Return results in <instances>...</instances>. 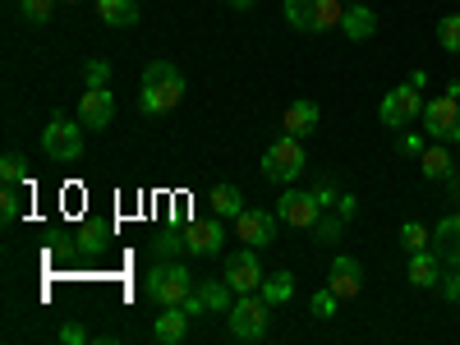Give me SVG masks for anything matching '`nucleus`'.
<instances>
[{"label":"nucleus","instance_id":"nucleus-1","mask_svg":"<svg viewBox=\"0 0 460 345\" xmlns=\"http://www.w3.org/2000/svg\"><path fill=\"white\" fill-rule=\"evenodd\" d=\"M184 102V74L171 60H152L143 69V84H138V106L147 115H166Z\"/></svg>","mask_w":460,"mask_h":345},{"label":"nucleus","instance_id":"nucleus-2","mask_svg":"<svg viewBox=\"0 0 460 345\" xmlns=\"http://www.w3.org/2000/svg\"><path fill=\"white\" fill-rule=\"evenodd\" d=\"M147 299L152 304H162V309H171V304H184L189 295H194V272L180 262V258H157V267L147 272L143 281Z\"/></svg>","mask_w":460,"mask_h":345},{"label":"nucleus","instance_id":"nucleus-3","mask_svg":"<svg viewBox=\"0 0 460 345\" xmlns=\"http://www.w3.org/2000/svg\"><path fill=\"white\" fill-rule=\"evenodd\" d=\"M267 323H272V304H267L258 290L253 295H240L235 304H230L226 314V327L235 341H262L267 336Z\"/></svg>","mask_w":460,"mask_h":345},{"label":"nucleus","instance_id":"nucleus-4","mask_svg":"<svg viewBox=\"0 0 460 345\" xmlns=\"http://www.w3.org/2000/svg\"><path fill=\"white\" fill-rule=\"evenodd\" d=\"M304 162H309V157H304V143H299L295 134H281L272 147L262 152V175L272 180V184H281V189H286V184H295V180H299Z\"/></svg>","mask_w":460,"mask_h":345},{"label":"nucleus","instance_id":"nucleus-5","mask_svg":"<svg viewBox=\"0 0 460 345\" xmlns=\"http://www.w3.org/2000/svg\"><path fill=\"white\" fill-rule=\"evenodd\" d=\"M42 152L47 162H79L84 157V125L69 115H51V125L42 129Z\"/></svg>","mask_w":460,"mask_h":345},{"label":"nucleus","instance_id":"nucleus-6","mask_svg":"<svg viewBox=\"0 0 460 345\" xmlns=\"http://www.w3.org/2000/svg\"><path fill=\"white\" fill-rule=\"evenodd\" d=\"M419 120H424V134L433 143H460V97H451V93L429 97Z\"/></svg>","mask_w":460,"mask_h":345},{"label":"nucleus","instance_id":"nucleus-7","mask_svg":"<svg viewBox=\"0 0 460 345\" xmlns=\"http://www.w3.org/2000/svg\"><path fill=\"white\" fill-rule=\"evenodd\" d=\"M377 115H382V125H387V129H410L419 115H424V97H419V84L392 88L387 97H382Z\"/></svg>","mask_w":460,"mask_h":345},{"label":"nucleus","instance_id":"nucleus-8","mask_svg":"<svg viewBox=\"0 0 460 345\" xmlns=\"http://www.w3.org/2000/svg\"><path fill=\"white\" fill-rule=\"evenodd\" d=\"M262 262H258V249L253 244H244V249H235L226 258V281L235 286V295H253V290H262Z\"/></svg>","mask_w":460,"mask_h":345},{"label":"nucleus","instance_id":"nucleus-9","mask_svg":"<svg viewBox=\"0 0 460 345\" xmlns=\"http://www.w3.org/2000/svg\"><path fill=\"white\" fill-rule=\"evenodd\" d=\"M327 208L318 203V194H304V189H290L286 184V194H281V203H277V217L286 221V226H299V230H314V221L323 217Z\"/></svg>","mask_w":460,"mask_h":345},{"label":"nucleus","instance_id":"nucleus-10","mask_svg":"<svg viewBox=\"0 0 460 345\" xmlns=\"http://www.w3.org/2000/svg\"><path fill=\"white\" fill-rule=\"evenodd\" d=\"M277 212H258V208H244L240 217H235V235L244 240V244H253V249H267L277 240Z\"/></svg>","mask_w":460,"mask_h":345},{"label":"nucleus","instance_id":"nucleus-11","mask_svg":"<svg viewBox=\"0 0 460 345\" xmlns=\"http://www.w3.org/2000/svg\"><path fill=\"white\" fill-rule=\"evenodd\" d=\"M111 120H115V97H111V88H84V97H79V125L93 129V134H102Z\"/></svg>","mask_w":460,"mask_h":345},{"label":"nucleus","instance_id":"nucleus-12","mask_svg":"<svg viewBox=\"0 0 460 345\" xmlns=\"http://www.w3.org/2000/svg\"><path fill=\"white\" fill-rule=\"evenodd\" d=\"M184 244H189V253H194V258H212V253L226 249V226H221L217 217L189 221V226H184Z\"/></svg>","mask_w":460,"mask_h":345},{"label":"nucleus","instance_id":"nucleus-13","mask_svg":"<svg viewBox=\"0 0 460 345\" xmlns=\"http://www.w3.org/2000/svg\"><path fill=\"white\" fill-rule=\"evenodd\" d=\"M327 286L341 295V299H359V290H364V267H359V258H332V267H327Z\"/></svg>","mask_w":460,"mask_h":345},{"label":"nucleus","instance_id":"nucleus-14","mask_svg":"<svg viewBox=\"0 0 460 345\" xmlns=\"http://www.w3.org/2000/svg\"><path fill=\"white\" fill-rule=\"evenodd\" d=\"M442 258L433 253V249H419V253H410V262H405V277H410V286H419V290H433L438 281H442Z\"/></svg>","mask_w":460,"mask_h":345},{"label":"nucleus","instance_id":"nucleus-15","mask_svg":"<svg viewBox=\"0 0 460 345\" xmlns=\"http://www.w3.org/2000/svg\"><path fill=\"white\" fill-rule=\"evenodd\" d=\"M286 134H295V138H309L318 125H323V111H318V102H309V97H299V102H290L286 106Z\"/></svg>","mask_w":460,"mask_h":345},{"label":"nucleus","instance_id":"nucleus-16","mask_svg":"<svg viewBox=\"0 0 460 345\" xmlns=\"http://www.w3.org/2000/svg\"><path fill=\"white\" fill-rule=\"evenodd\" d=\"M433 253L447 267H460V217H442L433 226Z\"/></svg>","mask_w":460,"mask_h":345},{"label":"nucleus","instance_id":"nucleus-17","mask_svg":"<svg viewBox=\"0 0 460 345\" xmlns=\"http://www.w3.org/2000/svg\"><path fill=\"white\" fill-rule=\"evenodd\" d=\"M341 32L350 37V42H368V37L377 32V14L364 5V0H350V5H345V19H341Z\"/></svg>","mask_w":460,"mask_h":345},{"label":"nucleus","instance_id":"nucleus-18","mask_svg":"<svg viewBox=\"0 0 460 345\" xmlns=\"http://www.w3.org/2000/svg\"><path fill=\"white\" fill-rule=\"evenodd\" d=\"M152 336H157L162 345H180L189 336V314H184V304H171V309H162V318L152 323Z\"/></svg>","mask_w":460,"mask_h":345},{"label":"nucleus","instance_id":"nucleus-19","mask_svg":"<svg viewBox=\"0 0 460 345\" xmlns=\"http://www.w3.org/2000/svg\"><path fill=\"white\" fill-rule=\"evenodd\" d=\"M447 147H451V143H433V147H424V157H419V171H424V180L447 184V180L456 175V157H451Z\"/></svg>","mask_w":460,"mask_h":345},{"label":"nucleus","instance_id":"nucleus-20","mask_svg":"<svg viewBox=\"0 0 460 345\" xmlns=\"http://www.w3.org/2000/svg\"><path fill=\"white\" fill-rule=\"evenodd\" d=\"M194 290H199V299L208 304V314H230V304H235V286H230L226 277H221V281H199Z\"/></svg>","mask_w":460,"mask_h":345},{"label":"nucleus","instance_id":"nucleus-21","mask_svg":"<svg viewBox=\"0 0 460 345\" xmlns=\"http://www.w3.org/2000/svg\"><path fill=\"white\" fill-rule=\"evenodd\" d=\"M97 14L106 28H129L138 23V0H97Z\"/></svg>","mask_w":460,"mask_h":345},{"label":"nucleus","instance_id":"nucleus-22","mask_svg":"<svg viewBox=\"0 0 460 345\" xmlns=\"http://www.w3.org/2000/svg\"><path fill=\"white\" fill-rule=\"evenodd\" d=\"M281 14L295 32H318V0H286Z\"/></svg>","mask_w":460,"mask_h":345},{"label":"nucleus","instance_id":"nucleus-23","mask_svg":"<svg viewBox=\"0 0 460 345\" xmlns=\"http://www.w3.org/2000/svg\"><path fill=\"white\" fill-rule=\"evenodd\" d=\"M240 212H244L240 184H217V189H212V217H230V221H235Z\"/></svg>","mask_w":460,"mask_h":345},{"label":"nucleus","instance_id":"nucleus-24","mask_svg":"<svg viewBox=\"0 0 460 345\" xmlns=\"http://www.w3.org/2000/svg\"><path fill=\"white\" fill-rule=\"evenodd\" d=\"M267 304H272V309H277V304H286L290 295H295V277L290 272H267L262 277V290H258Z\"/></svg>","mask_w":460,"mask_h":345},{"label":"nucleus","instance_id":"nucleus-25","mask_svg":"<svg viewBox=\"0 0 460 345\" xmlns=\"http://www.w3.org/2000/svg\"><path fill=\"white\" fill-rule=\"evenodd\" d=\"M345 221H350V217L323 212V217L314 221V240H318V244H341V240H345Z\"/></svg>","mask_w":460,"mask_h":345},{"label":"nucleus","instance_id":"nucleus-26","mask_svg":"<svg viewBox=\"0 0 460 345\" xmlns=\"http://www.w3.org/2000/svg\"><path fill=\"white\" fill-rule=\"evenodd\" d=\"M396 240H401L405 253H419V249H433V230H429V226H419V221H405Z\"/></svg>","mask_w":460,"mask_h":345},{"label":"nucleus","instance_id":"nucleus-27","mask_svg":"<svg viewBox=\"0 0 460 345\" xmlns=\"http://www.w3.org/2000/svg\"><path fill=\"white\" fill-rule=\"evenodd\" d=\"M152 253H157V258H180V253H189L184 230H162V235L152 240Z\"/></svg>","mask_w":460,"mask_h":345},{"label":"nucleus","instance_id":"nucleus-28","mask_svg":"<svg viewBox=\"0 0 460 345\" xmlns=\"http://www.w3.org/2000/svg\"><path fill=\"white\" fill-rule=\"evenodd\" d=\"M438 42H442V51L460 56V14H442L438 19Z\"/></svg>","mask_w":460,"mask_h":345},{"label":"nucleus","instance_id":"nucleus-29","mask_svg":"<svg viewBox=\"0 0 460 345\" xmlns=\"http://www.w3.org/2000/svg\"><path fill=\"white\" fill-rule=\"evenodd\" d=\"M74 249L79 253H102L106 249V230L102 226H84L79 235H74Z\"/></svg>","mask_w":460,"mask_h":345},{"label":"nucleus","instance_id":"nucleus-30","mask_svg":"<svg viewBox=\"0 0 460 345\" xmlns=\"http://www.w3.org/2000/svg\"><path fill=\"white\" fill-rule=\"evenodd\" d=\"M336 304H341V295H336L332 286H323V290L309 299V309H314V318H323V323H327V318H336Z\"/></svg>","mask_w":460,"mask_h":345},{"label":"nucleus","instance_id":"nucleus-31","mask_svg":"<svg viewBox=\"0 0 460 345\" xmlns=\"http://www.w3.org/2000/svg\"><path fill=\"white\" fill-rule=\"evenodd\" d=\"M56 5H60V0H19V10H23L28 23H47L56 14Z\"/></svg>","mask_w":460,"mask_h":345},{"label":"nucleus","instance_id":"nucleus-32","mask_svg":"<svg viewBox=\"0 0 460 345\" xmlns=\"http://www.w3.org/2000/svg\"><path fill=\"white\" fill-rule=\"evenodd\" d=\"M23 180H28L23 157L19 152H5V157H0V184H23Z\"/></svg>","mask_w":460,"mask_h":345},{"label":"nucleus","instance_id":"nucleus-33","mask_svg":"<svg viewBox=\"0 0 460 345\" xmlns=\"http://www.w3.org/2000/svg\"><path fill=\"white\" fill-rule=\"evenodd\" d=\"M341 19H345V5H341V0H318V32L341 28Z\"/></svg>","mask_w":460,"mask_h":345},{"label":"nucleus","instance_id":"nucleus-34","mask_svg":"<svg viewBox=\"0 0 460 345\" xmlns=\"http://www.w3.org/2000/svg\"><path fill=\"white\" fill-rule=\"evenodd\" d=\"M0 221H5V226L19 221V184H5V189H0Z\"/></svg>","mask_w":460,"mask_h":345},{"label":"nucleus","instance_id":"nucleus-35","mask_svg":"<svg viewBox=\"0 0 460 345\" xmlns=\"http://www.w3.org/2000/svg\"><path fill=\"white\" fill-rule=\"evenodd\" d=\"M84 84H88V88H106V84H111V65H106V60H88V65H84Z\"/></svg>","mask_w":460,"mask_h":345},{"label":"nucleus","instance_id":"nucleus-36","mask_svg":"<svg viewBox=\"0 0 460 345\" xmlns=\"http://www.w3.org/2000/svg\"><path fill=\"white\" fill-rule=\"evenodd\" d=\"M438 290H442V299H447V304H460V267H451V272H442Z\"/></svg>","mask_w":460,"mask_h":345},{"label":"nucleus","instance_id":"nucleus-37","mask_svg":"<svg viewBox=\"0 0 460 345\" xmlns=\"http://www.w3.org/2000/svg\"><path fill=\"white\" fill-rule=\"evenodd\" d=\"M60 341H65V345H88V327H84V323H65V327H60Z\"/></svg>","mask_w":460,"mask_h":345},{"label":"nucleus","instance_id":"nucleus-38","mask_svg":"<svg viewBox=\"0 0 460 345\" xmlns=\"http://www.w3.org/2000/svg\"><path fill=\"white\" fill-rule=\"evenodd\" d=\"M314 194H318V203H323V208H332V203H336V184H332V180H318Z\"/></svg>","mask_w":460,"mask_h":345},{"label":"nucleus","instance_id":"nucleus-39","mask_svg":"<svg viewBox=\"0 0 460 345\" xmlns=\"http://www.w3.org/2000/svg\"><path fill=\"white\" fill-rule=\"evenodd\" d=\"M184 314H189V318H203V314H208V304L199 299V290H194V295L184 299Z\"/></svg>","mask_w":460,"mask_h":345},{"label":"nucleus","instance_id":"nucleus-40","mask_svg":"<svg viewBox=\"0 0 460 345\" xmlns=\"http://www.w3.org/2000/svg\"><path fill=\"white\" fill-rule=\"evenodd\" d=\"M401 147L410 152V157H424V138H419V134H405V138H401Z\"/></svg>","mask_w":460,"mask_h":345},{"label":"nucleus","instance_id":"nucleus-41","mask_svg":"<svg viewBox=\"0 0 460 345\" xmlns=\"http://www.w3.org/2000/svg\"><path fill=\"white\" fill-rule=\"evenodd\" d=\"M355 208H359V203H355L350 194H341V217H355Z\"/></svg>","mask_w":460,"mask_h":345},{"label":"nucleus","instance_id":"nucleus-42","mask_svg":"<svg viewBox=\"0 0 460 345\" xmlns=\"http://www.w3.org/2000/svg\"><path fill=\"white\" fill-rule=\"evenodd\" d=\"M226 5H230V10H253L258 0H226Z\"/></svg>","mask_w":460,"mask_h":345},{"label":"nucleus","instance_id":"nucleus-43","mask_svg":"<svg viewBox=\"0 0 460 345\" xmlns=\"http://www.w3.org/2000/svg\"><path fill=\"white\" fill-rule=\"evenodd\" d=\"M65 5H79V0H65Z\"/></svg>","mask_w":460,"mask_h":345}]
</instances>
